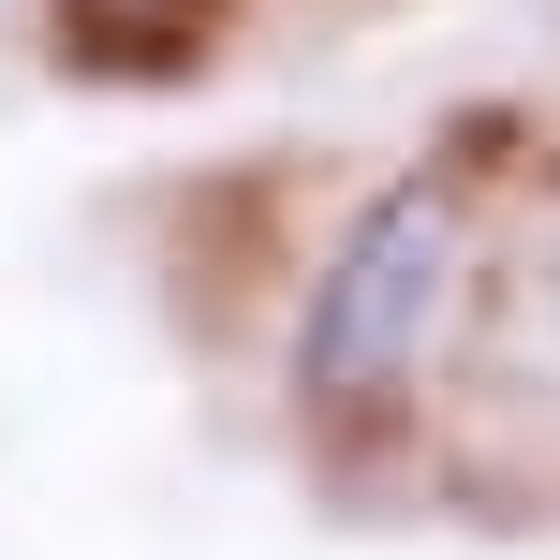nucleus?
Wrapping results in <instances>:
<instances>
[{
    "label": "nucleus",
    "mask_w": 560,
    "mask_h": 560,
    "mask_svg": "<svg viewBox=\"0 0 560 560\" xmlns=\"http://www.w3.org/2000/svg\"><path fill=\"white\" fill-rule=\"evenodd\" d=\"M472 266H487V207L457 163H413L339 222V252L310 266V310H295V384L325 413H384V398L428 384V354L457 339L472 310Z\"/></svg>",
    "instance_id": "nucleus-1"
}]
</instances>
